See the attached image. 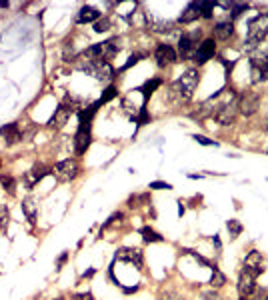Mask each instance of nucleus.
<instances>
[{
    "label": "nucleus",
    "instance_id": "nucleus-2",
    "mask_svg": "<svg viewBox=\"0 0 268 300\" xmlns=\"http://www.w3.org/2000/svg\"><path fill=\"white\" fill-rule=\"evenodd\" d=\"M118 52H120V40H118V38H110V40H104V42H100V44L88 46V48L84 50V58H88V60H106V62H110Z\"/></svg>",
    "mask_w": 268,
    "mask_h": 300
},
{
    "label": "nucleus",
    "instance_id": "nucleus-40",
    "mask_svg": "<svg viewBox=\"0 0 268 300\" xmlns=\"http://www.w3.org/2000/svg\"><path fill=\"white\" fill-rule=\"evenodd\" d=\"M120 288H122V292H126V294H132V292H136L140 286H138V284H134V286H122V284H120Z\"/></svg>",
    "mask_w": 268,
    "mask_h": 300
},
{
    "label": "nucleus",
    "instance_id": "nucleus-7",
    "mask_svg": "<svg viewBox=\"0 0 268 300\" xmlns=\"http://www.w3.org/2000/svg\"><path fill=\"white\" fill-rule=\"evenodd\" d=\"M52 172L56 174V178L60 182H70V180H74L80 174V166H78V162L74 158H66V160L56 162L54 168H52Z\"/></svg>",
    "mask_w": 268,
    "mask_h": 300
},
{
    "label": "nucleus",
    "instance_id": "nucleus-3",
    "mask_svg": "<svg viewBox=\"0 0 268 300\" xmlns=\"http://www.w3.org/2000/svg\"><path fill=\"white\" fill-rule=\"evenodd\" d=\"M266 36H268V14H258V16L248 24L246 48H248V50L258 48Z\"/></svg>",
    "mask_w": 268,
    "mask_h": 300
},
{
    "label": "nucleus",
    "instance_id": "nucleus-4",
    "mask_svg": "<svg viewBox=\"0 0 268 300\" xmlns=\"http://www.w3.org/2000/svg\"><path fill=\"white\" fill-rule=\"evenodd\" d=\"M78 68L88 72V74H92L96 80L108 82V80L114 78V68L110 66V62H106V60H88L86 58V62H80Z\"/></svg>",
    "mask_w": 268,
    "mask_h": 300
},
{
    "label": "nucleus",
    "instance_id": "nucleus-10",
    "mask_svg": "<svg viewBox=\"0 0 268 300\" xmlns=\"http://www.w3.org/2000/svg\"><path fill=\"white\" fill-rule=\"evenodd\" d=\"M116 260H122V262L134 264L136 268H142L144 256H142V250H140V248H134V246H122V248L116 250Z\"/></svg>",
    "mask_w": 268,
    "mask_h": 300
},
{
    "label": "nucleus",
    "instance_id": "nucleus-35",
    "mask_svg": "<svg viewBox=\"0 0 268 300\" xmlns=\"http://www.w3.org/2000/svg\"><path fill=\"white\" fill-rule=\"evenodd\" d=\"M158 300H184V298H182L178 292H174V290H162Z\"/></svg>",
    "mask_w": 268,
    "mask_h": 300
},
{
    "label": "nucleus",
    "instance_id": "nucleus-48",
    "mask_svg": "<svg viewBox=\"0 0 268 300\" xmlns=\"http://www.w3.org/2000/svg\"><path fill=\"white\" fill-rule=\"evenodd\" d=\"M266 300H268V298H266Z\"/></svg>",
    "mask_w": 268,
    "mask_h": 300
},
{
    "label": "nucleus",
    "instance_id": "nucleus-9",
    "mask_svg": "<svg viewBox=\"0 0 268 300\" xmlns=\"http://www.w3.org/2000/svg\"><path fill=\"white\" fill-rule=\"evenodd\" d=\"M244 272H248L250 276L258 278L262 272H264V258L258 250H250V254L244 258V266H242Z\"/></svg>",
    "mask_w": 268,
    "mask_h": 300
},
{
    "label": "nucleus",
    "instance_id": "nucleus-38",
    "mask_svg": "<svg viewBox=\"0 0 268 300\" xmlns=\"http://www.w3.org/2000/svg\"><path fill=\"white\" fill-rule=\"evenodd\" d=\"M140 58H142V54H132V56H130V58L126 60V64L122 66V70H128L130 66H134V64H136V62H138Z\"/></svg>",
    "mask_w": 268,
    "mask_h": 300
},
{
    "label": "nucleus",
    "instance_id": "nucleus-1",
    "mask_svg": "<svg viewBox=\"0 0 268 300\" xmlns=\"http://www.w3.org/2000/svg\"><path fill=\"white\" fill-rule=\"evenodd\" d=\"M198 80H200V74L194 68L186 70L180 78L174 80V86L172 88H174V92H176V96H178L180 102H188V100L192 98V94H194V90L198 86Z\"/></svg>",
    "mask_w": 268,
    "mask_h": 300
},
{
    "label": "nucleus",
    "instance_id": "nucleus-30",
    "mask_svg": "<svg viewBox=\"0 0 268 300\" xmlns=\"http://www.w3.org/2000/svg\"><path fill=\"white\" fill-rule=\"evenodd\" d=\"M140 202L150 204V194H136V196H130V198H128V206H130V208H136V206H140Z\"/></svg>",
    "mask_w": 268,
    "mask_h": 300
},
{
    "label": "nucleus",
    "instance_id": "nucleus-34",
    "mask_svg": "<svg viewBox=\"0 0 268 300\" xmlns=\"http://www.w3.org/2000/svg\"><path fill=\"white\" fill-rule=\"evenodd\" d=\"M148 188H150V190H172V184L160 182V180H154V182L148 184Z\"/></svg>",
    "mask_w": 268,
    "mask_h": 300
},
{
    "label": "nucleus",
    "instance_id": "nucleus-46",
    "mask_svg": "<svg viewBox=\"0 0 268 300\" xmlns=\"http://www.w3.org/2000/svg\"><path fill=\"white\" fill-rule=\"evenodd\" d=\"M240 300H246V298H244V296H240Z\"/></svg>",
    "mask_w": 268,
    "mask_h": 300
},
{
    "label": "nucleus",
    "instance_id": "nucleus-12",
    "mask_svg": "<svg viewBox=\"0 0 268 300\" xmlns=\"http://www.w3.org/2000/svg\"><path fill=\"white\" fill-rule=\"evenodd\" d=\"M52 172V168L44 166V164H34L26 174H24V186L28 188V190H32L34 186L44 178V176H48Z\"/></svg>",
    "mask_w": 268,
    "mask_h": 300
},
{
    "label": "nucleus",
    "instance_id": "nucleus-29",
    "mask_svg": "<svg viewBox=\"0 0 268 300\" xmlns=\"http://www.w3.org/2000/svg\"><path fill=\"white\" fill-rule=\"evenodd\" d=\"M226 8H230V12H232V18L236 16H240L246 8H248V4H244V2H240V4H236V2H230V4H224Z\"/></svg>",
    "mask_w": 268,
    "mask_h": 300
},
{
    "label": "nucleus",
    "instance_id": "nucleus-36",
    "mask_svg": "<svg viewBox=\"0 0 268 300\" xmlns=\"http://www.w3.org/2000/svg\"><path fill=\"white\" fill-rule=\"evenodd\" d=\"M198 144H202V146H218V142L216 140H210V138H206V136H200V134H194L192 136Z\"/></svg>",
    "mask_w": 268,
    "mask_h": 300
},
{
    "label": "nucleus",
    "instance_id": "nucleus-5",
    "mask_svg": "<svg viewBox=\"0 0 268 300\" xmlns=\"http://www.w3.org/2000/svg\"><path fill=\"white\" fill-rule=\"evenodd\" d=\"M76 106H78V100L66 98L58 108H56V112H54V116L50 118L48 124H50L52 128H62L68 120H70V116L76 112Z\"/></svg>",
    "mask_w": 268,
    "mask_h": 300
},
{
    "label": "nucleus",
    "instance_id": "nucleus-14",
    "mask_svg": "<svg viewBox=\"0 0 268 300\" xmlns=\"http://www.w3.org/2000/svg\"><path fill=\"white\" fill-rule=\"evenodd\" d=\"M256 290H258V288H256V278L242 270L240 276H238V292H240V296L248 298V296H252Z\"/></svg>",
    "mask_w": 268,
    "mask_h": 300
},
{
    "label": "nucleus",
    "instance_id": "nucleus-21",
    "mask_svg": "<svg viewBox=\"0 0 268 300\" xmlns=\"http://www.w3.org/2000/svg\"><path fill=\"white\" fill-rule=\"evenodd\" d=\"M22 212H24V216L34 224V222H36V214H38V204H36V200L34 198L22 200Z\"/></svg>",
    "mask_w": 268,
    "mask_h": 300
},
{
    "label": "nucleus",
    "instance_id": "nucleus-16",
    "mask_svg": "<svg viewBox=\"0 0 268 300\" xmlns=\"http://www.w3.org/2000/svg\"><path fill=\"white\" fill-rule=\"evenodd\" d=\"M214 52H216V42H214L212 38L204 40L202 44H198V50H196L194 62H198V64H204V62H208V60H210V58L214 56Z\"/></svg>",
    "mask_w": 268,
    "mask_h": 300
},
{
    "label": "nucleus",
    "instance_id": "nucleus-26",
    "mask_svg": "<svg viewBox=\"0 0 268 300\" xmlns=\"http://www.w3.org/2000/svg\"><path fill=\"white\" fill-rule=\"evenodd\" d=\"M196 4V10L202 18H212V10H214V2H194Z\"/></svg>",
    "mask_w": 268,
    "mask_h": 300
},
{
    "label": "nucleus",
    "instance_id": "nucleus-37",
    "mask_svg": "<svg viewBox=\"0 0 268 300\" xmlns=\"http://www.w3.org/2000/svg\"><path fill=\"white\" fill-rule=\"evenodd\" d=\"M116 220H122V212H114V214H112V216H110V218H108V220L102 224V230H104V228H108V226H110L112 222H116ZM102 230H100V232H102Z\"/></svg>",
    "mask_w": 268,
    "mask_h": 300
},
{
    "label": "nucleus",
    "instance_id": "nucleus-17",
    "mask_svg": "<svg viewBox=\"0 0 268 300\" xmlns=\"http://www.w3.org/2000/svg\"><path fill=\"white\" fill-rule=\"evenodd\" d=\"M92 142V132L90 130H76L74 136V148H76V154H84L88 150Z\"/></svg>",
    "mask_w": 268,
    "mask_h": 300
},
{
    "label": "nucleus",
    "instance_id": "nucleus-19",
    "mask_svg": "<svg viewBox=\"0 0 268 300\" xmlns=\"http://www.w3.org/2000/svg\"><path fill=\"white\" fill-rule=\"evenodd\" d=\"M232 34H234V24H232L230 20L218 22V24L214 26V36H216L218 40H228Z\"/></svg>",
    "mask_w": 268,
    "mask_h": 300
},
{
    "label": "nucleus",
    "instance_id": "nucleus-39",
    "mask_svg": "<svg viewBox=\"0 0 268 300\" xmlns=\"http://www.w3.org/2000/svg\"><path fill=\"white\" fill-rule=\"evenodd\" d=\"M72 300H94V296H92V292H78L72 296Z\"/></svg>",
    "mask_w": 268,
    "mask_h": 300
},
{
    "label": "nucleus",
    "instance_id": "nucleus-32",
    "mask_svg": "<svg viewBox=\"0 0 268 300\" xmlns=\"http://www.w3.org/2000/svg\"><path fill=\"white\" fill-rule=\"evenodd\" d=\"M226 228H228V232H230V238H236L238 234L242 232V224H240L238 220H234V218L226 222Z\"/></svg>",
    "mask_w": 268,
    "mask_h": 300
},
{
    "label": "nucleus",
    "instance_id": "nucleus-13",
    "mask_svg": "<svg viewBox=\"0 0 268 300\" xmlns=\"http://www.w3.org/2000/svg\"><path fill=\"white\" fill-rule=\"evenodd\" d=\"M250 68H252V82L258 84L268 78V56H254L250 60Z\"/></svg>",
    "mask_w": 268,
    "mask_h": 300
},
{
    "label": "nucleus",
    "instance_id": "nucleus-31",
    "mask_svg": "<svg viewBox=\"0 0 268 300\" xmlns=\"http://www.w3.org/2000/svg\"><path fill=\"white\" fill-rule=\"evenodd\" d=\"M6 228H8V208L0 204V234L6 232Z\"/></svg>",
    "mask_w": 268,
    "mask_h": 300
},
{
    "label": "nucleus",
    "instance_id": "nucleus-24",
    "mask_svg": "<svg viewBox=\"0 0 268 300\" xmlns=\"http://www.w3.org/2000/svg\"><path fill=\"white\" fill-rule=\"evenodd\" d=\"M140 234H142L144 242H162V240H164V236H160V234L156 232V230H152L150 226H144V228H140Z\"/></svg>",
    "mask_w": 268,
    "mask_h": 300
},
{
    "label": "nucleus",
    "instance_id": "nucleus-20",
    "mask_svg": "<svg viewBox=\"0 0 268 300\" xmlns=\"http://www.w3.org/2000/svg\"><path fill=\"white\" fill-rule=\"evenodd\" d=\"M200 18V14H198V10H196V4L194 2H190L188 6H186V10L180 14V24H190V22H194V20H198Z\"/></svg>",
    "mask_w": 268,
    "mask_h": 300
},
{
    "label": "nucleus",
    "instance_id": "nucleus-23",
    "mask_svg": "<svg viewBox=\"0 0 268 300\" xmlns=\"http://www.w3.org/2000/svg\"><path fill=\"white\" fill-rule=\"evenodd\" d=\"M0 184H2V188H4L10 196L16 194V180H14L10 174H2V176H0Z\"/></svg>",
    "mask_w": 268,
    "mask_h": 300
},
{
    "label": "nucleus",
    "instance_id": "nucleus-8",
    "mask_svg": "<svg viewBox=\"0 0 268 300\" xmlns=\"http://www.w3.org/2000/svg\"><path fill=\"white\" fill-rule=\"evenodd\" d=\"M238 108L244 116H252L256 114V110L260 108V94L254 90H246L242 92V96L238 98Z\"/></svg>",
    "mask_w": 268,
    "mask_h": 300
},
{
    "label": "nucleus",
    "instance_id": "nucleus-43",
    "mask_svg": "<svg viewBox=\"0 0 268 300\" xmlns=\"http://www.w3.org/2000/svg\"><path fill=\"white\" fill-rule=\"evenodd\" d=\"M94 272H96V270H94V268H90L88 272H84V274H82V278H90V276H94Z\"/></svg>",
    "mask_w": 268,
    "mask_h": 300
},
{
    "label": "nucleus",
    "instance_id": "nucleus-44",
    "mask_svg": "<svg viewBox=\"0 0 268 300\" xmlns=\"http://www.w3.org/2000/svg\"><path fill=\"white\" fill-rule=\"evenodd\" d=\"M184 214V206H182V200L178 202V216H182Z\"/></svg>",
    "mask_w": 268,
    "mask_h": 300
},
{
    "label": "nucleus",
    "instance_id": "nucleus-18",
    "mask_svg": "<svg viewBox=\"0 0 268 300\" xmlns=\"http://www.w3.org/2000/svg\"><path fill=\"white\" fill-rule=\"evenodd\" d=\"M96 20H100V12H98L96 8H92V6H82L80 12H78V16H76V22H78V24L96 22Z\"/></svg>",
    "mask_w": 268,
    "mask_h": 300
},
{
    "label": "nucleus",
    "instance_id": "nucleus-6",
    "mask_svg": "<svg viewBox=\"0 0 268 300\" xmlns=\"http://www.w3.org/2000/svg\"><path fill=\"white\" fill-rule=\"evenodd\" d=\"M198 36H200V30L192 34H184L178 40V54H180L182 60H194L196 50H198Z\"/></svg>",
    "mask_w": 268,
    "mask_h": 300
},
{
    "label": "nucleus",
    "instance_id": "nucleus-11",
    "mask_svg": "<svg viewBox=\"0 0 268 300\" xmlns=\"http://www.w3.org/2000/svg\"><path fill=\"white\" fill-rule=\"evenodd\" d=\"M154 58H156V64L158 66L166 68L176 62V50L170 44H158L156 50H154Z\"/></svg>",
    "mask_w": 268,
    "mask_h": 300
},
{
    "label": "nucleus",
    "instance_id": "nucleus-45",
    "mask_svg": "<svg viewBox=\"0 0 268 300\" xmlns=\"http://www.w3.org/2000/svg\"><path fill=\"white\" fill-rule=\"evenodd\" d=\"M212 242H214L216 248H220V238H218V236H212Z\"/></svg>",
    "mask_w": 268,
    "mask_h": 300
},
{
    "label": "nucleus",
    "instance_id": "nucleus-33",
    "mask_svg": "<svg viewBox=\"0 0 268 300\" xmlns=\"http://www.w3.org/2000/svg\"><path fill=\"white\" fill-rule=\"evenodd\" d=\"M106 30H110V20L108 18H100V20H96L94 22V32H106Z\"/></svg>",
    "mask_w": 268,
    "mask_h": 300
},
{
    "label": "nucleus",
    "instance_id": "nucleus-22",
    "mask_svg": "<svg viewBox=\"0 0 268 300\" xmlns=\"http://www.w3.org/2000/svg\"><path fill=\"white\" fill-rule=\"evenodd\" d=\"M160 84H162V78H150V80H146V82L140 86V92H142L144 100L150 98V96H152V92H154Z\"/></svg>",
    "mask_w": 268,
    "mask_h": 300
},
{
    "label": "nucleus",
    "instance_id": "nucleus-25",
    "mask_svg": "<svg viewBox=\"0 0 268 300\" xmlns=\"http://www.w3.org/2000/svg\"><path fill=\"white\" fill-rule=\"evenodd\" d=\"M226 284V276L220 272V268L212 266V278H210V286L212 288H220Z\"/></svg>",
    "mask_w": 268,
    "mask_h": 300
},
{
    "label": "nucleus",
    "instance_id": "nucleus-42",
    "mask_svg": "<svg viewBox=\"0 0 268 300\" xmlns=\"http://www.w3.org/2000/svg\"><path fill=\"white\" fill-rule=\"evenodd\" d=\"M204 298L206 300H220V296L214 294V292H204Z\"/></svg>",
    "mask_w": 268,
    "mask_h": 300
},
{
    "label": "nucleus",
    "instance_id": "nucleus-15",
    "mask_svg": "<svg viewBox=\"0 0 268 300\" xmlns=\"http://www.w3.org/2000/svg\"><path fill=\"white\" fill-rule=\"evenodd\" d=\"M0 136L4 138L6 146H12V144H16V142H20L24 138V132L20 130V124L10 122V124H6V126L0 128Z\"/></svg>",
    "mask_w": 268,
    "mask_h": 300
},
{
    "label": "nucleus",
    "instance_id": "nucleus-27",
    "mask_svg": "<svg viewBox=\"0 0 268 300\" xmlns=\"http://www.w3.org/2000/svg\"><path fill=\"white\" fill-rule=\"evenodd\" d=\"M134 120H136V124H138V126H142V124H148V122H150V114H148L146 106H140V108H138V116H136Z\"/></svg>",
    "mask_w": 268,
    "mask_h": 300
},
{
    "label": "nucleus",
    "instance_id": "nucleus-28",
    "mask_svg": "<svg viewBox=\"0 0 268 300\" xmlns=\"http://www.w3.org/2000/svg\"><path fill=\"white\" fill-rule=\"evenodd\" d=\"M118 96V90H116V86H108L106 90H104V94L100 96L98 100V104H106V102H110L112 98H116Z\"/></svg>",
    "mask_w": 268,
    "mask_h": 300
},
{
    "label": "nucleus",
    "instance_id": "nucleus-41",
    "mask_svg": "<svg viewBox=\"0 0 268 300\" xmlns=\"http://www.w3.org/2000/svg\"><path fill=\"white\" fill-rule=\"evenodd\" d=\"M66 258H68V252H62V254H60V258H58V262H56V268H58V270H60L62 264L66 262Z\"/></svg>",
    "mask_w": 268,
    "mask_h": 300
},
{
    "label": "nucleus",
    "instance_id": "nucleus-47",
    "mask_svg": "<svg viewBox=\"0 0 268 300\" xmlns=\"http://www.w3.org/2000/svg\"><path fill=\"white\" fill-rule=\"evenodd\" d=\"M56 300H62V298H56Z\"/></svg>",
    "mask_w": 268,
    "mask_h": 300
}]
</instances>
